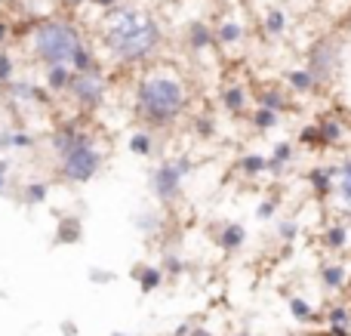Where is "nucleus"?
<instances>
[{
  "mask_svg": "<svg viewBox=\"0 0 351 336\" xmlns=\"http://www.w3.org/2000/svg\"><path fill=\"white\" fill-rule=\"evenodd\" d=\"M164 43V28L152 12L121 3L102 22V47L121 65H142L158 56Z\"/></svg>",
  "mask_w": 351,
  "mask_h": 336,
  "instance_id": "nucleus-1",
  "label": "nucleus"
},
{
  "mask_svg": "<svg viewBox=\"0 0 351 336\" xmlns=\"http://www.w3.org/2000/svg\"><path fill=\"white\" fill-rule=\"evenodd\" d=\"M133 111L136 121L152 133L173 130L188 111V90L176 74L158 71L145 74L133 90Z\"/></svg>",
  "mask_w": 351,
  "mask_h": 336,
  "instance_id": "nucleus-2",
  "label": "nucleus"
},
{
  "mask_svg": "<svg viewBox=\"0 0 351 336\" xmlns=\"http://www.w3.org/2000/svg\"><path fill=\"white\" fill-rule=\"evenodd\" d=\"M84 34L71 19H43L34 25L31 34V56L43 68L49 65H71L74 53L84 47Z\"/></svg>",
  "mask_w": 351,
  "mask_h": 336,
  "instance_id": "nucleus-3",
  "label": "nucleus"
},
{
  "mask_svg": "<svg viewBox=\"0 0 351 336\" xmlns=\"http://www.w3.org/2000/svg\"><path fill=\"white\" fill-rule=\"evenodd\" d=\"M105 167V154L102 148L96 145V136L86 142H80V145L68 148L65 154H59L56 158V170H59V179L68 185H86L93 182V179L102 173Z\"/></svg>",
  "mask_w": 351,
  "mask_h": 336,
  "instance_id": "nucleus-4",
  "label": "nucleus"
},
{
  "mask_svg": "<svg viewBox=\"0 0 351 336\" xmlns=\"http://www.w3.org/2000/svg\"><path fill=\"white\" fill-rule=\"evenodd\" d=\"M194 170L191 158H167L160 160L158 167L148 176V185H152V195L158 197L160 204H176L182 197V185H185L188 173Z\"/></svg>",
  "mask_w": 351,
  "mask_h": 336,
  "instance_id": "nucleus-5",
  "label": "nucleus"
},
{
  "mask_svg": "<svg viewBox=\"0 0 351 336\" xmlns=\"http://www.w3.org/2000/svg\"><path fill=\"white\" fill-rule=\"evenodd\" d=\"M65 96L71 99L77 111L96 115L105 105V99H108V77H105L102 68H96V71H74L71 86H68Z\"/></svg>",
  "mask_w": 351,
  "mask_h": 336,
  "instance_id": "nucleus-6",
  "label": "nucleus"
},
{
  "mask_svg": "<svg viewBox=\"0 0 351 336\" xmlns=\"http://www.w3.org/2000/svg\"><path fill=\"white\" fill-rule=\"evenodd\" d=\"M305 68L315 74V80L321 86L333 84V80L339 77V71H342V43L336 40V37H330V34L317 37V40L308 47Z\"/></svg>",
  "mask_w": 351,
  "mask_h": 336,
  "instance_id": "nucleus-7",
  "label": "nucleus"
},
{
  "mask_svg": "<svg viewBox=\"0 0 351 336\" xmlns=\"http://www.w3.org/2000/svg\"><path fill=\"white\" fill-rule=\"evenodd\" d=\"M86 139H93V133L84 127V123H77V121H62L59 127L49 133V152L59 158V154H65L68 148L80 145V142H86Z\"/></svg>",
  "mask_w": 351,
  "mask_h": 336,
  "instance_id": "nucleus-8",
  "label": "nucleus"
},
{
  "mask_svg": "<svg viewBox=\"0 0 351 336\" xmlns=\"http://www.w3.org/2000/svg\"><path fill=\"white\" fill-rule=\"evenodd\" d=\"M336 176H339V167L336 164H317L305 173V182H308L315 197H330V195H336Z\"/></svg>",
  "mask_w": 351,
  "mask_h": 336,
  "instance_id": "nucleus-9",
  "label": "nucleus"
},
{
  "mask_svg": "<svg viewBox=\"0 0 351 336\" xmlns=\"http://www.w3.org/2000/svg\"><path fill=\"white\" fill-rule=\"evenodd\" d=\"M3 90H6V96H10L12 102H22V105H28V102L49 105V102H53V93H49L47 86L31 84V80H12V84L3 86Z\"/></svg>",
  "mask_w": 351,
  "mask_h": 336,
  "instance_id": "nucleus-10",
  "label": "nucleus"
},
{
  "mask_svg": "<svg viewBox=\"0 0 351 336\" xmlns=\"http://www.w3.org/2000/svg\"><path fill=\"white\" fill-rule=\"evenodd\" d=\"M219 105H222V108L228 111L231 117L247 115V108H250V90L243 84H228L222 93H219Z\"/></svg>",
  "mask_w": 351,
  "mask_h": 336,
  "instance_id": "nucleus-11",
  "label": "nucleus"
},
{
  "mask_svg": "<svg viewBox=\"0 0 351 336\" xmlns=\"http://www.w3.org/2000/svg\"><path fill=\"white\" fill-rule=\"evenodd\" d=\"M56 244H80L84 241V219L77 213H62L59 222H56V235H53Z\"/></svg>",
  "mask_w": 351,
  "mask_h": 336,
  "instance_id": "nucleus-12",
  "label": "nucleus"
},
{
  "mask_svg": "<svg viewBox=\"0 0 351 336\" xmlns=\"http://www.w3.org/2000/svg\"><path fill=\"white\" fill-rule=\"evenodd\" d=\"M185 43L191 53H204V49L216 47V31H213L204 19H194V22H188V28H185Z\"/></svg>",
  "mask_w": 351,
  "mask_h": 336,
  "instance_id": "nucleus-13",
  "label": "nucleus"
},
{
  "mask_svg": "<svg viewBox=\"0 0 351 336\" xmlns=\"http://www.w3.org/2000/svg\"><path fill=\"white\" fill-rule=\"evenodd\" d=\"M243 244H247V228L241 222H225L216 232V247L222 253H237L243 250Z\"/></svg>",
  "mask_w": 351,
  "mask_h": 336,
  "instance_id": "nucleus-14",
  "label": "nucleus"
},
{
  "mask_svg": "<svg viewBox=\"0 0 351 336\" xmlns=\"http://www.w3.org/2000/svg\"><path fill=\"white\" fill-rule=\"evenodd\" d=\"M293 158H296V142H287V139L274 142L271 154H268V176H280L293 164Z\"/></svg>",
  "mask_w": 351,
  "mask_h": 336,
  "instance_id": "nucleus-15",
  "label": "nucleus"
},
{
  "mask_svg": "<svg viewBox=\"0 0 351 336\" xmlns=\"http://www.w3.org/2000/svg\"><path fill=\"white\" fill-rule=\"evenodd\" d=\"M71 65H49L47 71H43V86H47L53 96H65L68 86H71Z\"/></svg>",
  "mask_w": 351,
  "mask_h": 336,
  "instance_id": "nucleus-16",
  "label": "nucleus"
},
{
  "mask_svg": "<svg viewBox=\"0 0 351 336\" xmlns=\"http://www.w3.org/2000/svg\"><path fill=\"white\" fill-rule=\"evenodd\" d=\"M133 278H136V284H139V293H154V290L160 287V284L167 281V275H164V269L160 265H148V263H139L133 269Z\"/></svg>",
  "mask_w": 351,
  "mask_h": 336,
  "instance_id": "nucleus-17",
  "label": "nucleus"
},
{
  "mask_svg": "<svg viewBox=\"0 0 351 336\" xmlns=\"http://www.w3.org/2000/svg\"><path fill=\"white\" fill-rule=\"evenodd\" d=\"M327 336H351V309L348 306H330L324 315Z\"/></svg>",
  "mask_w": 351,
  "mask_h": 336,
  "instance_id": "nucleus-18",
  "label": "nucleus"
},
{
  "mask_svg": "<svg viewBox=\"0 0 351 336\" xmlns=\"http://www.w3.org/2000/svg\"><path fill=\"white\" fill-rule=\"evenodd\" d=\"M256 105H262V108H271V111H278V115H284V111L293 108L287 90H280V86H265V90H259V93H256Z\"/></svg>",
  "mask_w": 351,
  "mask_h": 336,
  "instance_id": "nucleus-19",
  "label": "nucleus"
},
{
  "mask_svg": "<svg viewBox=\"0 0 351 336\" xmlns=\"http://www.w3.org/2000/svg\"><path fill=\"white\" fill-rule=\"evenodd\" d=\"M284 80H287V86H290L293 93H299V96H308V93H315L317 86V80H315V74L308 71V68H290V71L284 74Z\"/></svg>",
  "mask_w": 351,
  "mask_h": 336,
  "instance_id": "nucleus-20",
  "label": "nucleus"
},
{
  "mask_svg": "<svg viewBox=\"0 0 351 336\" xmlns=\"http://www.w3.org/2000/svg\"><path fill=\"white\" fill-rule=\"evenodd\" d=\"M317 127H321L324 148H336V145H342V139H346V123H342L336 115H324L321 121H317Z\"/></svg>",
  "mask_w": 351,
  "mask_h": 336,
  "instance_id": "nucleus-21",
  "label": "nucleus"
},
{
  "mask_svg": "<svg viewBox=\"0 0 351 336\" xmlns=\"http://www.w3.org/2000/svg\"><path fill=\"white\" fill-rule=\"evenodd\" d=\"M234 170L241 173L243 179H259V176H268V158H265V154H259V152H250V154H243V158L237 160Z\"/></svg>",
  "mask_w": 351,
  "mask_h": 336,
  "instance_id": "nucleus-22",
  "label": "nucleus"
},
{
  "mask_svg": "<svg viewBox=\"0 0 351 336\" xmlns=\"http://www.w3.org/2000/svg\"><path fill=\"white\" fill-rule=\"evenodd\" d=\"M127 148H130V154H136V158H154V152H158V142H154L152 130L142 127V130H136V133L130 136Z\"/></svg>",
  "mask_w": 351,
  "mask_h": 336,
  "instance_id": "nucleus-23",
  "label": "nucleus"
},
{
  "mask_svg": "<svg viewBox=\"0 0 351 336\" xmlns=\"http://www.w3.org/2000/svg\"><path fill=\"white\" fill-rule=\"evenodd\" d=\"M37 145V139L25 130H3L0 133V148H10V152H31Z\"/></svg>",
  "mask_w": 351,
  "mask_h": 336,
  "instance_id": "nucleus-24",
  "label": "nucleus"
},
{
  "mask_svg": "<svg viewBox=\"0 0 351 336\" xmlns=\"http://www.w3.org/2000/svg\"><path fill=\"white\" fill-rule=\"evenodd\" d=\"M47 195H49V182H47V179L25 182L22 191H19V197H22L25 207H40V204H47Z\"/></svg>",
  "mask_w": 351,
  "mask_h": 336,
  "instance_id": "nucleus-25",
  "label": "nucleus"
},
{
  "mask_svg": "<svg viewBox=\"0 0 351 336\" xmlns=\"http://www.w3.org/2000/svg\"><path fill=\"white\" fill-rule=\"evenodd\" d=\"M133 228H139L145 238H154L164 228V216L158 210H139V213H133Z\"/></svg>",
  "mask_w": 351,
  "mask_h": 336,
  "instance_id": "nucleus-26",
  "label": "nucleus"
},
{
  "mask_svg": "<svg viewBox=\"0 0 351 336\" xmlns=\"http://www.w3.org/2000/svg\"><path fill=\"white\" fill-rule=\"evenodd\" d=\"M351 241V228L346 222H330L327 232H324V247L327 250H346Z\"/></svg>",
  "mask_w": 351,
  "mask_h": 336,
  "instance_id": "nucleus-27",
  "label": "nucleus"
},
{
  "mask_svg": "<svg viewBox=\"0 0 351 336\" xmlns=\"http://www.w3.org/2000/svg\"><path fill=\"white\" fill-rule=\"evenodd\" d=\"M250 123H253L256 133H268V130H274L280 123V115L271 108H262V105H256L253 111H250Z\"/></svg>",
  "mask_w": 351,
  "mask_h": 336,
  "instance_id": "nucleus-28",
  "label": "nucleus"
},
{
  "mask_svg": "<svg viewBox=\"0 0 351 336\" xmlns=\"http://www.w3.org/2000/svg\"><path fill=\"white\" fill-rule=\"evenodd\" d=\"M243 40V25L234 22V19H225V22H219L216 28V43H222V47H234V43Z\"/></svg>",
  "mask_w": 351,
  "mask_h": 336,
  "instance_id": "nucleus-29",
  "label": "nucleus"
},
{
  "mask_svg": "<svg viewBox=\"0 0 351 336\" xmlns=\"http://www.w3.org/2000/svg\"><path fill=\"white\" fill-rule=\"evenodd\" d=\"M346 265L342 263H327V265H321V284L327 290H342L346 287Z\"/></svg>",
  "mask_w": 351,
  "mask_h": 336,
  "instance_id": "nucleus-30",
  "label": "nucleus"
},
{
  "mask_svg": "<svg viewBox=\"0 0 351 336\" xmlns=\"http://www.w3.org/2000/svg\"><path fill=\"white\" fill-rule=\"evenodd\" d=\"M219 130V121L216 115H210V111H200V115L191 117V133L197 136V139H213Z\"/></svg>",
  "mask_w": 351,
  "mask_h": 336,
  "instance_id": "nucleus-31",
  "label": "nucleus"
},
{
  "mask_svg": "<svg viewBox=\"0 0 351 336\" xmlns=\"http://www.w3.org/2000/svg\"><path fill=\"white\" fill-rule=\"evenodd\" d=\"M290 315L299 321V324H317V312H315V306L311 302H305L302 296H293L290 300Z\"/></svg>",
  "mask_w": 351,
  "mask_h": 336,
  "instance_id": "nucleus-32",
  "label": "nucleus"
},
{
  "mask_svg": "<svg viewBox=\"0 0 351 336\" xmlns=\"http://www.w3.org/2000/svg\"><path fill=\"white\" fill-rule=\"evenodd\" d=\"M96 68H99L96 49H93L90 43H84V47L74 53V59H71V71H96Z\"/></svg>",
  "mask_w": 351,
  "mask_h": 336,
  "instance_id": "nucleus-33",
  "label": "nucleus"
},
{
  "mask_svg": "<svg viewBox=\"0 0 351 336\" xmlns=\"http://www.w3.org/2000/svg\"><path fill=\"white\" fill-rule=\"evenodd\" d=\"M299 145L308 148V152H324V139H321V127L315 123H305L302 130H299Z\"/></svg>",
  "mask_w": 351,
  "mask_h": 336,
  "instance_id": "nucleus-34",
  "label": "nucleus"
},
{
  "mask_svg": "<svg viewBox=\"0 0 351 336\" xmlns=\"http://www.w3.org/2000/svg\"><path fill=\"white\" fill-rule=\"evenodd\" d=\"M336 195H339L342 204L351 207V158L339 164V176H336Z\"/></svg>",
  "mask_w": 351,
  "mask_h": 336,
  "instance_id": "nucleus-35",
  "label": "nucleus"
},
{
  "mask_svg": "<svg viewBox=\"0 0 351 336\" xmlns=\"http://www.w3.org/2000/svg\"><path fill=\"white\" fill-rule=\"evenodd\" d=\"M160 269H164L167 278H179L182 272H185V259H182L176 250H164V256H160Z\"/></svg>",
  "mask_w": 351,
  "mask_h": 336,
  "instance_id": "nucleus-36",
  "label": "nucleus"
},
{
  "mask_svg": "<svg viewBox=\"0 0 351 336\" xmlns=\"http://www.w3.org/2000/svg\"><path fill=\"white\" fill-rule=\"evenodd\" d=\"M16 80V59L6 49H0V86H10Z\"/></svg>",
  "mask_w": 351,
  "mask_h": 336,
  "instance_id": "nucleus-37",
  "label": "nucleus"
},
{
  "mask_svg": "<svg viewBox=\"0 0 351 336\" xmlns=\"http://www.w3.org/2000/svg\"><path fill=\"white\" fill-rule=\"evenodd\" d=\"M265 31L268 34H284L287 31V12H280V10H268L265 12Z\"/></svg>",
  "mask_w": 351,
  "mask_h": 336,
  "instance_id": "nucleus-38",
  "label": "nucleus"
},
{
  "mask_svg": "<svg viewBox=\"0 0 351 336\" xmlns=\"http://www.w3.org/2000/svg\"><path fill=\"white\" fill-rule=\"evenodd\" d=\"M299 235V222L296 219H278V238L284 241V244H293Z\"/></svg>",
  "mask_w": 351,
  "mask_h": 336,
  "instance_id": "nucleus-39",
  "label": "nucleus"
},
{
  "mask_svg": "<svg viewBox=\"0 0 351 336\" xmlns=\"http://www.w3.org/2000/svg\"><path fill=\"white\" fill-rule=\"evenodd\" d=\"M274 216H278V201H274V197H265V201L256 207V219L268 222V219H274Z\"/></svg>",
  "mask_w": 351,
  "mask_h": 336,
  "instance_id": "nucleus-40",
  "label": "nucleus"
},
{
  "mask_svg": "<svg viewBox=\"0 0 351 336\" xmlns=\"http://www.w3.org/2000/svg\"><path fill=\"white\" fill-rule=\"evenodd\" d=\"M90 281H93V284H111V281H114V272L93 269V272H90Z\"/></svg>",
  "mask_w": 351,
  "mask_h": 336,
  "instance_id": "nucleus-41",
  "label": "nucleus"
},
{
  "mask_svg": "<svg viewBox=\"0 0 351 336\" xmlns=\"http://www.w3.org/2000/svg\"><path fill=\"white\" fill-rule=\"evenodd\" d=\"M90 6H96V10H105V12H111L114 6H121V0H86Z\"/></svg>",
  "mask_w": 351,
  "mask_h": 336,
  "instance_id": "nucleus-42",
  "label": "nucleus"
},
{
  "mask_svg": "<svg viewBox=\"0 0 351 336\" xmlns=\"http://www.w3.org/2000/svg\"><path fill=\"white\" fill-rule=\"evenodd\" d=\"M6 173H10V167H6V160H0V195L6 191Z\"/></svg>",
  "mask_w": 351,
  "mask_h": 336,
  "instance_id": "nucleus-43",
  "label": "nucleus"
},
{
  "mask_svg": "<svg viewBox=\"0 0 351 336\" xmlns=\"http://www.w3.org/2000/svg\"><path fill=\"white\" fill-rule=\"evenodd\" d=\"M6 37H10V22H6V19H0V47L6 43Z\"/></svg>",
  "mask_w": 351,
  "mask_h": 336,
  "instance_id": "nucleus-44",
  "label": "nucleus"
},
{
  "mask_svg": "<svg viewBox=\"0 0 351 336\" xmlns=\"http://www.w3.org/2000/svg\"><path fill=\"white\" fill-rule=\"evenodd\" d=\"M191 327H194L191 321H185V324H179V327H176V333H173V336H188V333H191Z\"/></svg>",
  "mask_w": 351,
  "mask_h": 336,
  "instance_id": "nucleus-45",
  "label": "nucleus"
},
{
  "mask_svg": "<svg viewBox=\"0 0 351 336\" xmlns=\"http://www.w3.org/2000/svg\"><path fill=\"white\" fill-rule=\"evenodd\" d=\"M188 336H213V331H206V327H191Z\"/></svg>",
  "mask_w": 351,
  "mask_h": 336,
  "instance_id": "nucleus-46",
  "label": "nucleus"
},
{
  "mask_svg": "<svg viewBox=\"0 0 351 336\" xmlns=\"http://www.w3.org/2000/svg\"><path fill=\"white\" fill-rule=\"evenodd\" d=\"M62 333H65V336H77V327L68 324V321H65V324H62Z\"/></svg>",
  "mask_w": 351,
  "mask_h": 336,
  "instance_id": "nucleus-47",
  "label": "nucleus"
},
{
  "mask_svg": "<svg viewBox=\"0 0 351 336\" xmlns=\"http://www.w3.org/2000/svg\"><path fill=\"white\" fill-rule=\"evenodd\" d=\"M65 3H68V6H71V10H74V6H80V3H86V0H65Z\"/></svg>",
  "mask_w": 351,
  "mask_h": 336,
  "instance_id": "nucleus-48",
  "label": "nucleus"
},
{
  "mask_svg": "<svg viewBox=\"0 0 351 336\" xmlns=\"http://www.w3.org/2000/svg\"><path fill=\"white\" fill-rule=\"evenodd\" d=\"M231 336H253L250 331H237V333H231Z\"/></svg>",
  "mask_w": 351,
  "mask_h": 336,
  "instance_id": "nucleus-49",
  "label": "nucleus"
},
{
  "mask_svg": "<svg viewBox=\"0 0 351 336\" xmlns=\"http://www.w3.org/2000/svg\"><path fill=\"white\" fill-rule=\"evenodd\" d=\"M111 336H130V333H111Z\"/></svg>",
  "mask_w": 351,
  "mask_h": 336,
  "instance_id": "nucleus-50",
  "label": "nucleus"
},
{
  "mask_svg": "<svg viewBox=\"0 0 351 336\" xmlns=\"http://www.w3.org/2000/svg\"><path fill=\"white\" fill-rule=\"evenodd\" d=\"M284 336H293V333H284Z\"/></svg>",
  "mask_w": 351,
  "mask_h": 336,
  "instance_id": "nucleus-51",
  "label": "nucleus"
}]
</instances>
